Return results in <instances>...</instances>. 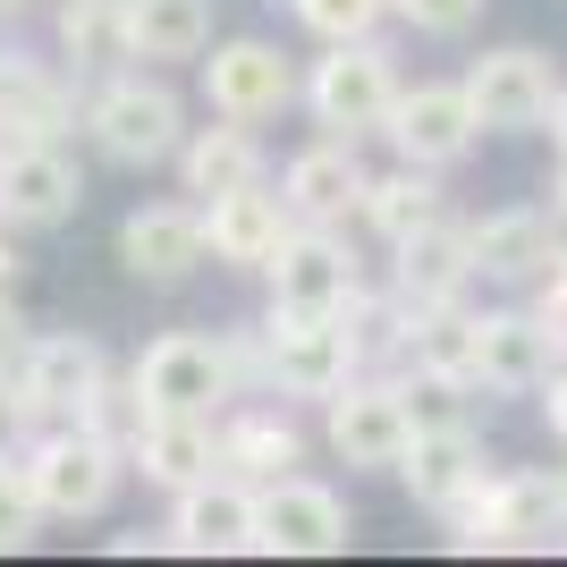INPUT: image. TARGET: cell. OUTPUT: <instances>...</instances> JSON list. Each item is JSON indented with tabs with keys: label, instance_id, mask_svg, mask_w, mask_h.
<instances>
[{
	"label": "cell",
	"instance_id": "1",
	"mask_svg": "<svg viewBox=\"0 0 567 567\" xmlns=\"http://www.w3.org/2000/svg\"><path fill=\"white\" fill-rule=\"evenodd\" d=\"M85 136L102 144V162L118 169H153V162H178V144H187V111L169 94L162 76H102L94 94H85Z\"/></svg>",
	"mask_w": 567,
	"mask_h": 567
},
{
	"label": "cell",
	"instance_id": "2",
	"mask_svg": "<svg viewBox=\"0 0 567 567\" xmlns=\"http://www.w3.org/2000/svg\"><path fill=\"white\" fill-rule=\"evenodd\" d=\"M18 457H25V483H34V499H43V517H60V525L102 517L111 492H118V474H127V450L102 441V432H85V424L34 432Z\"/></svg>",
	"mask_w": 567,
	"mask_h": 567
},
{
	"label": "cell",
	"instance_id": "3",
	"mask_svg": "<svg viewBox=\"0 0 567 567\" xmlns=\"http://www.w3.org/2000/svg\"><path fill=\"white\" fill-rule=\"evenodd\" d=\"M390 102H399V69H390V51L373 43V34H355V43H331L322 60H313L306 76V111L322 136H381V118H390Z\"/></svg>",
	"mask_w": 567,
	"mask_h": 567
},
{
	"label": "cell",
	"instance_id": "4",
	"mask_svg": "<svg viewBox=\"0 0 567 567\" xmlns=\"http://www.w3.org/2000/svg\"><path fill=\"white\" fill-rule=\"evenodd\" d=\"M262 348H271V390L280 399H331L364 373V339H355L348 313H280L262 322Z\"/></svg>",
	"mask_w": 567,
	"mask_h": 567
},
{
	"label": "cell",
	"instance_id": "5",
	"mask_svg": "<svg viewBox=\"0 0 567 567\" xmlns=\"http://www.w3.org/2000/svg\"><path fill=\"white\" fill-rule=\"evenodd\" d=\"M559 60L534 43H508V51H483L466 69V94H474V118L492 127V136H534L550 127V102H559Z\"/></svg>",
	"mask_w": 567,
	"mask_h": 567
},
{
	"label": "cell",
	"instance_id": "6",
	"mask_svg": "<svg viewBox=\"0 0 567 567\" xmlns=\"http://www.w3.org/2000/svg\"><path fill=\"white\" fill-rule=\"evenodd\" d=\"M262 280H271V306L280 313H348V297L364 288V271H355V246L339 229L297 220V229L280 237V255L262 262Z\"/></svg>",
	"mask_w": 567,
	"mask_h": 567
},
{
	"label": "cell",
	"instance_id": "7",
	"mask_svg": "<svg viewBox=\"0 0 567 567\" xmlns=\"http://www.w3.org/2000/svg\"><path fill=\"white\" fill-rule=\"evenodd\" d=\"M255 550H271V559L348 550V499H339L331 483H306V474L255 483Z\"/></svg>",
	"mask_w": 567,
	"mask_h": 567
},
{
	"label": "cell",
	"instance_id": "8",
	"mask_svg": "<svg viewBox=\"0 0 567 567\" xmlns=\"http://www.w3.org/2000/svg\"><path fill=\"white\" fill-rule=\"evenodd\" d=\"M127 381H136V399L153 406V415H213V406L237 390L220 339H195V331L153 339V348L136 355V373H127Z\"/></svg>",
	"mask_w": 567,
	"mask_h": 567
},
{
	"label": "cell",
	"instance_id": "9",
	"mask_svg": "<svg viewBox=\"0 0 567 567\" xmlns=\"http://www.w3.org/2000/svg\"><path fill=\"white\" fill-rule=\"evenodd\" d=\"M322 441L339 450V466H399L406 441H415V415H406L399 381H364L322 399Z\"/></svg>",
	"mask_w": 567,
	"mask_h": 567
},
{
	"label": "cell",
	"instance_id": "10",
	"mask_svg": "<svg viewBox=\"0 0 567 567\" xmlns=\"http://www.w3.org/2000/svg\"><path fill=\"white\" fill-rule=\"evenodd\" d=\"M204 102H213V118H280L288 102H306V85H297V69L280 60V43H262V34H237V43H213V60H204Z\"/></svg>",
	"mask_w": 567,
	"mask_h": 567
},
{
	"label": "cell",
	"instance_id": "11",
	"mask_svg": "<svg viewBox=\"0 0 567 567\" xmlns=\"http://www.w3.org/2000/svg\"><path fill=\"white\" fill-rule=\"evenodd\" d=\"M381 136L399 144V162H424V169L466 162V153H474V136H483V118H474L466 76H457V85H399L390 118H381Z\"/></svg>",
	"mask_w": 567,
	"mask_h": 567
},
{
	"label": "cell",
	"instance_id": "12",
	"mask_svg": "<svg viewBox=\"0 0 567 567\" xmlns=\"http://www.w3.org/2000/svg\"><path fill=\"white\" fill-rule=\"evenodd\" d=\"M85 204V178L60 144H0V229H60Z\"/></svg>",
	"mask_w": 567,
	"mask_h": 567
},
{
	"label": "cell",
	"instance_id": "13",
	"mask_svg": "<svg viewBox=\"0 0 567 567\" xmlns=\"http://www.w3.org/2000/svg\"><path fill=\"white\" fill-rule=\"evenodd\" d=\"M169 550H195V559L255 550V483L204 474V483H187V492H169Z\"/></svg>",
	"mask_w": 567,
	"mask_h": 567
},
{
	"label": "cell",
	"instance_id": "14",
	"mask_svg": "<svg viewBox=\"0 0 567 567\" xmlns=\"http://www.w3.org/2000/svg\"><path fill=\"white\" fill-rule=\"evenodd\" d=\"M18 381H25V399H34L43 424H69L76 406L111 381V355H102V339H85V331H51V339H25Z\"/></svg>",
	"mask_w": 567,
	"mask_h": 567
},
{
	"label": "cell",
	"instance_id": "15",
	"mask_svg": "<svg viewBox=\"0 0 567 567\" xmlns=\"http://www.w3.org/2000/svg\"><path fill=\"white\" fill-rule=\"evenodd\" d=\"M559 348H550L543 313H483L474 322V390H492V399H525V390H543Z\"/></svg>",
	"mask_w": 567,
	"mask_h": 567
},
{
	"label": "cell",
	"instance_id": "16",
	"mask_svg": "<svg viewBox=\"0 0 567 567\" xmlns=\"http://www.w3.org/2000/svg\"><path fill=\"white\" fill-rule=\"evenodd\" d=\"M288 229H297V213H288V195H271L262 178L204 204V246H213V262H229V271H262V262L280 255Z\"/></svg>",
	"mask_w": 567,
	"mask_h": 567
},
{
	"label": "cell",
	"instance_id": "17",
	"mask_svg": "<svg viewBox=\"0 0 567 567\" xmlns=\"http://www.w3.org/2000/svg\"><path fill=\"white\" fill-rule=\"evenodd\" d=\"M204 255H213V246H204V204H144V213L118 220V262L153 288L187 280Z\"/></svg>",
	"mask_w": 567,
	"mask_h": 567
},
{
	"label": "cell",
	"instance_id": "18",
	"mask_svg": "<svg viewBox=\"0 0 567 567\" xmlns=\"http://www.w3.org/2000/svg\"><path fill=\"white\" fill-rule=\"evenodd\" d=\"M364 162H355V144L348 136H322V144H306L297 162L280 169V195H288V213L297 220H313V229H339L348 213H364Z\"/></svg>",
	"mask_w": 567,
	"mask_h": 567
},
{
	"label": "cell",
	"instance_id": "19",
	"mask_svg": "<svg viewBox=\"0 0 567 567\" xmlns=\"http://www.w3.org/2000/svg\"><path fill=\"white\" fill-rule=\"evenodd\" d=\"M474 280V220H424V229H406L399 246H390V288L399 297H415V306H432V297H466Z\"/></svg>",
	"mask_w": 567,
	"mask_h": 567
},
{
	"label": "cell",
	"instance_id": "20",
	"mask_svg": "<svg viewBox=\"0 0 567 567\" xmlns=\"http://www.w3.org/2000/svg\"><path fill=\"white\" fill-rule=\"evenodd\" d=\"M559 220L534 213V204H517V213H492L474 220V280H508V288H534L559 262Z\"/></svg>",
	"mask_w": 567,
	"mask_h": 567
},
{
	"label": "cell",
	"instance_id": "21",
	"mask_svg": "<svg viewBox=\"0 0 567 567\" xmlns=\"http://www.w3.org/2000/svg\"><path fill=\"white\" fill-rule=\"evenodd\" d=\"M390 474H399L406 492H415V508H432V517H450L457 499H466L474 483H483V441H474L466 424L415 432V441H406V457H399Z\"/></svg>",
	"mask_w": 567,
	"mask_h": 567
},
{
	"label": "cell",
	"instance_id": "22",
	"mask_svg": "<svg viewBox=\"0 0 567 567\" xmlns=\"http://www.w3.org/2000/svg\"><path fill=\"white\" fill-rule=\"evenodd\" d=\"M127 466H136L144 483H162V492H187V483L220 474V432H213V415H153V424L136 432Z\"/></svg>",
	"mask_w": 567,
	"mask_h": 567
},
{
	"label": "cell",
	"instance_id": "23",
	"mask_svg": "<svg viewBox=\"0 0 567 567\" xmlns=\"http://www.w3.org/2000/svg\"><path fill=\"white\" fill-rule=\"evenodd\" d=\"M178 178H187L195 204H213V195H229V187H255V178H262V136H255V118L187 127V144H178Z\"/></svg>",
	"mask_w": 567,
	"mask_h": 567
},
{
	"label": "cell",
	"instance_id": "24",
	"mask_svg": "<svg viewBox=\"0 0 567 567\" xmlns=\"http://www.w3.org/2000/svg\"><path fill=\"white\" fill-rule=\"evenodd\" d=\"M213 51V0H127V60L178 69Z\"/></svg>",
	"mask_w": 567,
	"mask_h": 567
},
{
	"label": "cell",
	"instance_id": "25",
	"mask_svg": "<svg viewBox=\"0 0 567 567\" xmlns=\"http://www.w3.org/2000/svg\"><path fill=\"white\" fill-rule=\"evenodd\" d=\"M76 118V94L34 60H0V144H60Z\"/></svg>",
	"mask_w": 567,
	"mask_h": 567
},
{
	"label": "cell",
	"instance_id": "26",
	"mask_svg": "<svg viewBox=\"0 0 567 567\" xmlns=\"http://www.w3.org/2000/svg\"><path fill=\"white\" fill-rule=\"evenodd\" d=\"M450 204H441V169H424V162H399L390 178H373L364 187V229L381 237V246H399L406 229H424V220H441Z\"/></svg>",
	"mask_w": 567,
	"mask_h": 567
},
{
	"label": "cell",
	"instance_id": "27",
	"mask_svg": "<svg viewBox=\"0 0 567 567\" xmlns=\"http://www.w3.org/2000/svg\"><path fill=\"white\" fill-rule=\"evenodd\" d=\"M306 457V441H297V424L288 415H237V424H220V474H237V483H280L288 466Z\"/></svg>",
	"mask_w": 567,
	"mask_h": 567
},
{
	"label": "cell",
	"instance_id": "28",
	"mask_svg": "<svg viewBox=\"0 0 567 567\" xmlns=\"http://www.w3.org/2000/svg\"><path fill=\"white\" fill-rule=\"evenodd\" d=\"M60 51L76 69H118L127 60V0H60Z\"/></svg>",
	"mask_w": 567,
	"mask_h": 567
},
{
	"label": "cell",
	"instance_id": "29",
	"mask_svg": "<svg viewBox=\"0 0 567 567\" xmlns=\"http://www.w3.org/2000/svg\"><path fill=\"white\" fill-rule=\"evenodd\" d=\"M399 399H406V415H415V432H441V424H466L474 381L466 373H424V364H406Z\"/></svg>",
	"mask_w": 567,
	"mask_h": 567
},
{
	"label": "cell",
	"instance_id": "30",
	"mask_svg": "<svg viewBox=\"0 0 567 567\" xmlns=\"http://www.w3.org/2000/svg\"><path fill=\"white\" fill-rule=\"evenodd\" d=\"M69 424H85V432H102V441H118V450H136V432L153 424V406L136 399V381H102L94 399L76 406Z\"/></svg>",
	"mask_w": 567,
	"mask_h": 567
},
{
	"label": "cell",
	"instance_id": "31",
	"mask_svg": "<svg viewBox=\"0 0 567 567\" xmlns=\"http://www.w3.org/2000/svg\"><path fill=\"white\" fill-rule=\"evenodd\" d=\"M297 25H306L313 43H355V34H373L390 18V0H288Z\"/></svg>",
	"mask_w": 567,
	"mask_h": 567
},
{
	"label": "cell",
	"instance_id": "32",
	"mask_svg": "<svg viewBox=\"0 0 567 567\" xmlns=\"http://www.w3.org/2000/svg\"><path fill=\"white\" fill-rule=\"evenodd\" d=\"M34 534H43V499L25 483V457H0V559L25 550Z\"/></svg>",
	"mask_w": 567,
	"mask_h": 567
},
{
	"label": "cell",
	"instance_id": "33",
	"mask_svg": "<svg viewBox=\"0 0 567 567\" xmlns=\"http://www.w3.org/2000/svg\"><path fill=\"white\" fill-rule=\"evenodd\" d=\"M390 18H406L415 34H466L483 18V0H390Z\"/></svg>",
	"mask_w": 567,
	"mask_h": 567
},
{
	"label": "cell",
	"instance_id": "34",
	"mask_svg": "<svg viewBox=\"0 0 567 567\" xmlns=\"http://www.w3.org/2000/svg\"><path fill=\"white\" fill-rule=\"evenodd\" d=\"M34 424H43V415H34V399H25V381L0 373V457H18L25 441H34Z\"/></svg>",
	"mask_w": 567,
	"mask_h": 567
},
{
	"label": "cell",
	"instance_id": "35",
	"mask_svg": "<svg viewBox=\"0 0 567 567\" xmlns=\"http://www.w3.org/2000/svg\"><path fill=\"white\" fill-rule=\"evenodd\" d=\"M25 355V322H18V288H0V373H18Z\"/></svg>",
	"mask_w": 567,
	"mask_h": 567
},
{
	"label": "cell",
	"instance_id": "36",
	"mask_svg": "<svg viewBox=\"0 0 567 567\" xmlns=\"http://www.w3.org/2000/svg\"><path fill=\"white\" fill-rule=\"evenodd\" d=\"M543 415H550V441L567 450V364H550V381H543Z\"/></svg>",
	"mask_w": 567,
	"mask_h": 567
},
{
	"label": "cell",
	"instance_id": "37",
	"mask_svg": "<svg viewBox=\"0 0 567 567\" xmlns=\"http://www.w3.org/2000/svg\"><path fill=\"white\" fill-rule=\"evenodd\" d=\"M550 153L567 162V85H559V102H550Z\"/></svg>",
	"mask_w": 567,
	"mask_h": 567
},
{
	"label": "cell",
	"instance_id": "38",
	"mask_svg": "<svg viewBox=\"0 0 567 567\" xmlns=\"http://www.w3.org/2000/svg\"><path fill=\"white\" fill-rule=\"evenodd\" d=\"M0 288H18V246L0 237Z\"/></svg>",
	"mask_w": 567,
	"mask_h": 567
},
{
	"label": "cell",
	"instance_id": "39",
	"mask_svg": "<svg viewBox=\"0 0 567 567\" xmlns=\"http://www.w3.org/2000/svg\"><path fill=\"white\" fill-rule=\"evenodd\" d=\"M18 9H25V0H0V18H18Z\"/></svg>",
	"mask_w": 567,
	"mask_h": 567
},
{
	"label": "cell",
	"instance_id": "40",
	"mask_svg": "<svg viewBox=\"0 0 567 567\" xmlns=\"http://www.w3.org/2000/svg\"><path fill=\"white\" fill-rule=\"evenodd\" d=\"M559 499H567V466H559Z\"/></svg>",
	"mask_w": 567,
	"mask_h": 567
},
{
	"label": "cell",
	"instance_id": "41",
	"mask_svg": "<svg viewBox=\"0 0 567 567\" xmlns=\"http://www.w3.org/2000/svg\"><path fill=\"white\" fill-rule=\"evenodd\" d=\"M550 220H559V237H567V213H550Z\"/></svg>",
	"mask_w": 567,
	"mask_h": 567
}]
</instances>
